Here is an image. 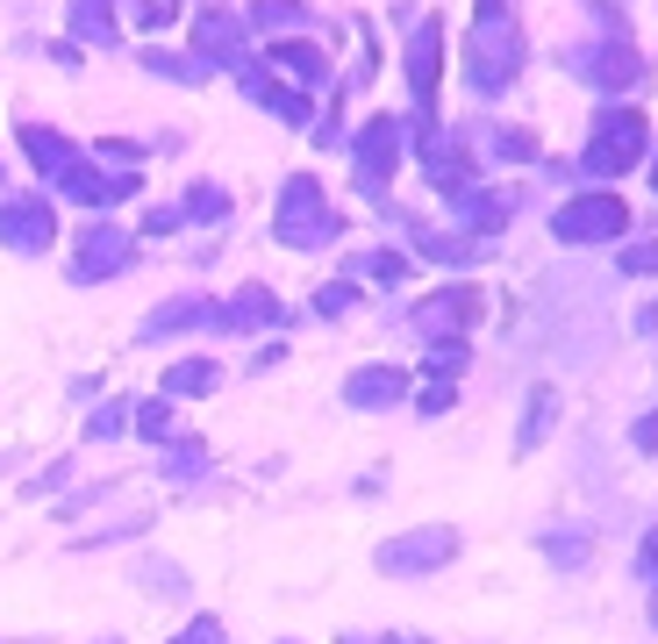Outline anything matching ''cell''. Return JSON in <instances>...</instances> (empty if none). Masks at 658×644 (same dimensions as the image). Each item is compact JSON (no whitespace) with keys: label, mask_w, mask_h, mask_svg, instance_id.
I'll return each mask as SVG.
<instances>
[{"label":"cell","mask_w":658,"mask_h":644,"mask_svg":"<svg viewBox=\"0 0 658 644\" xmlns=\"http://www.w3.org/2000/svg\"><path fill=\"white\" fill-rule=\"evenodd\" d=\"M637 445H658V422H651V430H637Z\"/></svg>","instance_id":"1"}]
</instances>
